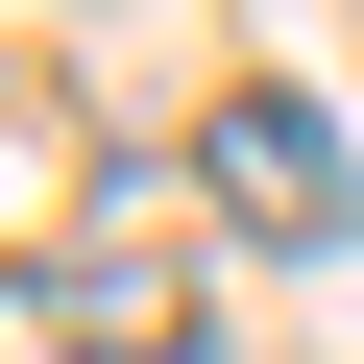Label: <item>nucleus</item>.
<instances>
[{"label":"nucleus","instance_id":"nucleus-1","mask_svg":"<svg viewBox=\"0 0 364 364\" xmlns=\"http://www.w3.org/2000/svg\"><path fill=\"white\" fill-rule=\"evenodd\" d=\"M195 170H219V219H243V243H316V267H340V219H364V170H340V122H316L291 73H267V97H219V146H195Z\"/></svg>","mask_w":364,"mask_h":364},{"label":"nucleus","instance_id":"nucleus-2","mask_svg":"<svg viewBox=\"0 0 364 364\" xmlns=\"http://www.w3.org/2000/svg\"><path fill=\"white\" fill-rule=\"evenodd\" d=\"M49 340H73V364H170V340H195V267L122 243V219H73V243H49Z\"/></svg>","mask_w":364,"mask_h":364}]
</instances>
